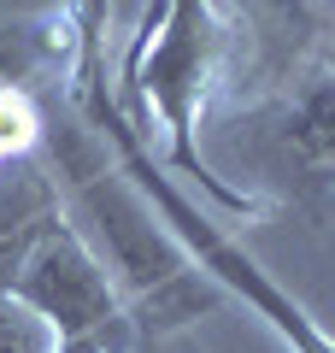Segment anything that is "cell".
I'll list each match as a JSON object with an SVG mask.
<instances>
[{"mask_svg": "<svg viewBox=\"0 0 335 353\" xmlns=\"http://www.w3.org/2000/svg\"><path fill=\"white\" fill-rule=\"evenodd\" d=\"M130 347H136V336L130 330H112V336H71L53 353H130Z\"/></svg>", "mask_w": 335, "mask_h": 353, "instance_id": "cell-10", "label": "cell"}, {"mask_svg": "<svg viewBox=\"0 0 335 353\" xmlns=\"http://www.w3.org/2000/svg\"><path fill=\"white\" fill-rule=\"evenodd\" d=\"M53 347H59V336L36 312H24L18 301H0V353H53Z\"/></svg>", "mask_w": 335, "mask_h": 353, "instance_id": "cell-9", "label": "cell"}, {"mask_svg": "<svg viewBox=\"0 0 335 353\" xmlns=\"http://www.w3.org/2000/svg\"><path fill=\"white\" fill-rule=\"evenodd\" d=\"M65 48H71L65 24H59V36H36V24H24V30H0V83H24L36 65L59 59Z\"/></svg>", "mask_w": 335, "mask_h": 353, "instance_id": "cell-8", "label": "cell"}, {"mask_svg": "<svg viewBox=\"0 0 335 353\" xmlns=\"http://www.w3.org/2000/svg\"><path fill=\"white\" fill-rule=\"evenodd\" d=\"M6 301H18L24 312H36L59 341L112 336V330H130V336H136L112 271L100 265V253L83 241V230H77L71 218H59V224L41 230V241L30 248V259L18 265V283H12Z\"/></svg>", "mask_w": 335, "mask_h": 353, "instance_id": "cell-4", "label": "cell"}, {"mask_svg": "<svg viewBox=\"0 0 335 353\" xmlns=\"http://www.w3.org/2000/svg\"><path fill=\"white\" fill-rule=\"evenodd\" d=\"M41 106L24 83H0V171L41 148Z\"/></svg>", "mask_w": 335, "mask_h": 353, "instance_id": "cell-7", "label": "cell"}, {"mask_svg": "<svg viewBox=\"0 0 335 353\" xmlns=\"http://www.w3.org/2000/svg\"><path fill=\"white\" fill-rule=\"evenodd\" d=\"M41 141H53L48 171L59 183L65 218L83 230V241L112 271L136 336H176L200 312H218L223 289L171 236V224L136 189V176L124 165H106V141L94 130L65 124V130H41Z\"/></svg>", "mask_w": 335, "mask_h": 353, "instance_id": "cell-1", "label": "cell"}, {"mask_svg": "<svg viewBox=\"0 0 335 353\" xmlns=\"http://www.w3.org/2000/svg\"><path fill=\"white\" fill-rule=\"evenodd\" d=\"M218 65H223V24L212 0H153L141 30L130 36L124 71L118 83L130 88L141 118H153L165 136V159L176 165L183 176H194L200 189L212 194L218 206H236L247 212V194H236L223 176L206 171L200 159V112H206L212 88H218Z\"/></svg>", "mask_w": 335, "mask_h": 353, "instance_id": "cell-3", "label": "cell"}, {"mask_svg": "<svg viewBox=\"0 0 335 353\" xmlns=\"http://www.w3.org/2000/svg\"><path fill=\"white\" fill-rule=\"evenodd\" d=\"M59 218H65L59 183H53V171L36 153L0 171V301L12 294L18 265L30 259V248L41 241V230L59 224Z\"/></svg>", "mask_w": 335, "mask_h": 353, "instance_id": "cell-5", "label": "cell"}, {"mask_svg": "<svg viewBox=\"0 0 335 353\" xmlns=\"http://www.w3.org/2000/svg\"><path fill=\"white\" fill-rule=\"evenodd\" d=\"M106 6H112V0H77V18H71V71H65L71 83H65V88H71L83 124L94 130L112 153H118V165L136 176V189L153 201V212L171 224V236L194 253V265L218 283L223 294L247 301L253 312L271 324V336L283 341L288 353H335V336L323 330V318H312L259 259H247L241 241H230L183 189H176L171 171L153 165V153H148V141H141L136 118L106 94V65H100V24H106Z\"/></svg>", "mask_w": 335, "mask_h": 353, "instance_id": "cell-2", "label": "cell"}, {"mask_svg": "<svg viewBox=\"0 0 335 353\" xmlns=\"http://www.w3.org/2000/svg\"><path fill=\"white\" fill-rule=\"evenodd\" d=\"M276 153L288 171H300V183L335 189V71L294 83V94L276 106Z\"/></svg>", "mask_w": 335, "mask_h": 353, "instance_id": "cell-6", "label": "cell"}]
</instances>
